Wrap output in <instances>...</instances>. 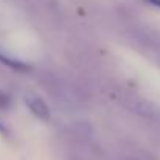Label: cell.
I'll return each instance as SVG.
<instances>
[{
	"label": "cell",
	"mask_w": 160,
	"mask_h": 160,
	"mask_svg": "<svg viewBox=\"0 0 160 160\" xmlns=\"http://www.w3.org/2000/svg\"><path fill=\"white\" fill-rule=\"evenodd\" d=\"M146 2H149L152 6H157V8H160V0H146Z\"/></svg>",
	"instance_id": "5b68a950"
},
{
	"label": "cell",
	"mask_w": 160,
	"mask_h": 160,
	"mask_svg": "<svg viewBox=\"0 0 160 160\" xmlns=\"http://www.w3.org/2000/svg\"><path fill=\"white\" fill-rule=\"evenodd\" d=\"M11 104V100H9V97L3 92V90H0V109H8Z\"/></svg>",
	"instance_id": "3957f363"
},
{
	"label": "cell",
	"mask_w": 160,
	"mask_h": 160,
	"mask_svg": "<svg viewBox=\"0 0 160 160\" xmlns=\"http://www.w3.org/2000/svg\"><path fill=\"white\" fill-rule=\"evenodd\" d=\"M0 62H2L3 65L12 68V70H17V72H27V70L31 68L28 64H25V62H22V61H19V59H14V58L8 56L6 53H2V52H0Z\"/></svg>",
	"instance_id": "7a4b0ae2"
},
{
	"label": "cell",
	"mask_w": 160,
	"mask_h": 160,
	"mask_svg": "<svg viewBox=\"0 0 160 160\" xmlns=\"http://www.w3.org/2000/svg\"><path fill=\"white\" fill-rule=\"evenodd\" d=\"M25 104H27V107L30 109V112L36 118H39L42 121H47L50 118V115H52L48 104L41 97H38V95H27L25 97Z\"/></svg>",
	"instance_id": "6da1fadb"
},
{
	"label": "cell",
	"mask_w": 160,
	"mask_h": 160,
	"mask_svg": "<svg viewBox=\"0 0 160 160\" xmlns=\"http://www.w3.org/2000/svg\"><path fill=\"white\" fill-rule=\"evenodd\" d=\"M0 134L2 135H8V128H6V124L0 120Z\"/></svg>",
	"instance_id": "277c9868"
}]
</instances>
